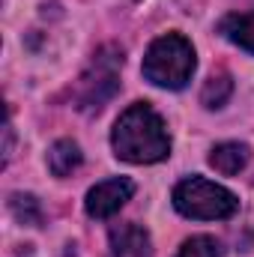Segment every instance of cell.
Returning <instances> with one entry per match:
<instances>
[{
	"instance_id": "cell-1",
	"label": "cell",
	"mask_w": 254,
	"mask_h": 257,
	"mask_svg": "<svg viewBox=\"0 0 254 257\" xmlns=\"http://www.w3.org/2000/svg\"><path fill=\"white\" fill-rule=\"evenodd\" d=\"M111 144H114V156L132 165H153L171 156V138L165 120L147 102H135L120 114Z\"/></svg>"
},
{
	"instance_id": "cell-2",
	"label": "cell",
	"mask_w": 254,
	"mask_h": 257,
	"mask_svg": "<svg viewBox=\"0 0 254 257\" xmlns=\"http://www.w3.org/2000/svg\"><path fill=\"white\" fill-rule=\"evenodd\" d=\"M194 72V48L186 36L165 33L144 54V78L156 87L183 90Z\"/></svg>"
},
{
	"instance_id": "cell-3",
	"label": "cell",
	"mask_w": 254,
	"mask_h": 257,
	"mask_svg": "<svg viewBox=\"0 0 254 257\" xmlns=\"http://www.w3.org/2000/svg\"><path fill=\"white\" fill-rule=\"evenodd\" d=\"M174 206L186 218L215 221V218H230L239 209V200L224 186H215L203 177H189L174 189Z\"/></svg>"
},
{
	"instance_id": "cell-4",
	"label": "cell",
	"mask_w": 254,
	"mask_h": 257,
	"mask_svg": "<svg viewBox=\"0 0 254 257\" xmlns=\"http://www.w3.org/2000/svg\"><path fill=\"white\" fill-rule=\"evenodd\" d=\"M120 66H123V51L102 48L96 54V60L90 63V69L75 84V108L99 111L120 90Z\"/></svg>"
},
{
	"instance_id": "cell-5",
	"label": "cell",
	"mask_w": 254,
	"mask_h": 257,
	"mask_svg": "<svg viewBox=\"0 0 254 257\" xmlns=\"http://www.w3.org/2000/svg\"><path fill=\"white\" fill-rule=\"evenodd\" d=\"M135 194V183L126 177H114V180H105L99 186H93L87 192V215L90 218H111L114 212H120V206H126V200H132Z\"/></svg>"
},
{
	"instance_id": "cell-6",
	"label": "cell",
	"mask_w": 254,
	"mask_h": 257,
	"mask_svg": "<svg viewBox=\"0 0 254 257\" xmlns=\"http://www.w3.org/2000/svg\"><path fill=\"white\" fill-rule=\"evenodd\" d=\"M111 257H150V236L138 224H120L111 230Z\"/></svg>"
},
{
	"instance_id": "cell-7",
	"label": "cell",
	"mask_w": 254,
	"mask_h": 257,
	"mask_svg": "<svg viewBox=\"0 0 254 257\" xmlns=\"http://www.w3.org/2000/svg\"><path fill=\"white\" fill-rule=\"evenodd\" d=\"M218 33L239 45L242 51L254 54V12H230L218 21Z\"/></svg>"
},
{
	"instance_id": "cell-8",
	"label": "cell",
	"mask_w": 254,
	"mask_h": 257,
	"mask_svg": "<svg viewBox=\"0 0 254 257\" xmlns=\"http://www.w3.org/2000/svg\"><path fill=\"white\" fill-rule=\"evenodd\" d=\"M248 159H251L248 147H245V144H233V141L218 144V147H212V153H209V165H212L218 174H224V177L239 174V171L248 165Z\"/></svg>"
},
{
	"instance_id": "cell-9",
	"label": "cell",
	"mask_w": 254,
	"mask_h": 257,
	"mask_svg": "<svg viewBox=\"0 0 254 257\" xmlns=\"http://www.w3.org/2000/svg\"><path fill=\"white\" fill-rule=\"evenodd\" d=\"M81 162H84V156H81V147L75 141H57L48 150V168L54 177H69L72 171L81 168Z\"/></svg>"
},
{
	"instance_id": "cell-10",
	"label": "cell",
	"mask_w": 254,
	"mask_h": 257,
	"mask_svg": "<svg viewBox=\"0 0 254 257\" xmlns=\"http://www.w3.org/2000/svg\"><path fill=\"white\" fill-rule=\"evenodd\" d=\"M230 93H233V81H230V75H227V72H215V75H209V81L203 84V90H200V102H203L206 108H221V105L230 99Z\"/></svg>"
},
{
	"instance_id": "cell-11",
	"label": "cell",
	"mask_w": 254,
	"mask_h": 257,
	"mask_svg": "<svg viewBox=\"0 0 254 257\" xmlns=\"http://www.w3.org/2000/svg\"><path fill=\"white\" fill-rule=\"evenodd\" d=\"M9 209H12L15 221H21V224H33V227L42 224V206H39V200L33 194H12Z\"/></svg>"
},
{
	"instance_id": "cell-12",
	"label": "cell",
	"mask_w": 254,
	"mask_h": 257,
	"mask_svg": "<svg viewBox=\"0 0 254 257\" xmlns=\"http://www.w3.org/2000/svg\"><path fill=\"white\" fill-rule=\"evenodd\" d=\"M177 257H221V242L212 236H191L183 242Z\"/></svg>"
}]
</instances>
